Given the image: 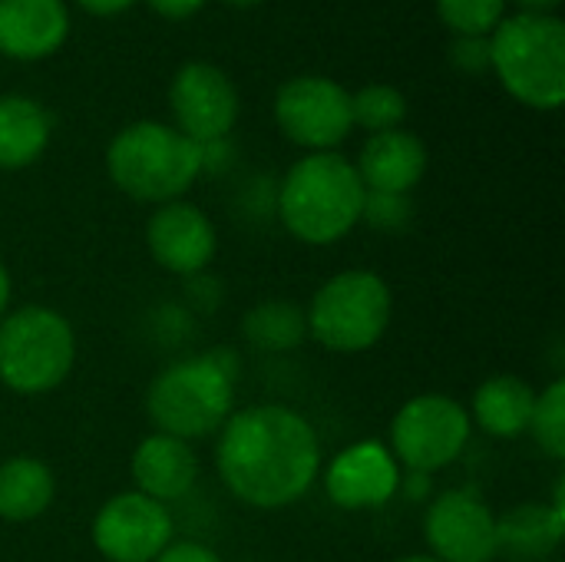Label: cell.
Masks as SVG:
<instances>
[{
    "mask_svg": "<svg viewBox=\"0 0 565 562\" xmlns=\"http://www.w3.org/2000/svg\"><path fill=\"white\" fill-rule=\"evenodd\" d=\"M215 467L242 503L255 510H285L318 480L321 444L298 411L255 404L222 424Z\"/></svg>",
    "mask_w": 565,
    "mask_h": 562,
    "instance_id": "6da1fadb",
    "label": "cell"
},
{
    "mask_svg": "<svg viewBox=\"0 0 565 562\" xmlns=\"http://www.w3.org/2000/svg\"><path fill=\"white\" fill-rule=\"evenodd\" d=\"M364 192L351 159L341 152H308L281 179L278 215L298 242L334 245L361 222Z\"/></svg>",
    "mask_w": 565,
    "mask_h": 562,
    "instance_id": "7a4b0ae2",
    "label": "cell"
},
{
    "mask_svg": "<svg viewBox=\"0 0 565 562\" xmlns=\"http://www.w3.org/2000/svg\"><path fill=\"white\" fill-rule=\"evenodd\" d=\"M106 172L113 185L136 202H175L202 176L199 142L175 126L142 119L119 129L106 149Z\"/></svg>",
    "mask_w": 565,
    "mask_h": 562,
    "instance_id": "3957f363",
    "label": "cell"
},
{
    "mask_svg": "<svg viewBox=\"0 0 565 562\" xmlns=\"http://www.w3.org/2000/svg\"><path fill=\"white\" fill-rule=\"evenodd\" d=\"M490 70L530 109H559L565 99V26L553 13H516L490 33Z\"/></svg>",
    "mask_w": 565,
    "mask_h": 562,
    "instance_id": "277c9868",
    "label": "cell"
},
{
    "mask_svg": "<svg viewBox=\"0 0 565 562\" xmlns=\"http://www.w3.org/2000/svg\"><path fill=\"white\" fill-rule=\"evenodd\" d=\"M235 378H228L212 354L185 358L156 374L146 391V414L159 434L179 441H202L232 417Z\"/></svg>",
    "mask_w": 565,
    "mask_h": 562,
    "instance_id": "5b68a950",
    "label": "cell"
},
{
    "mask_svg": "<svg viewBox=\"0 0 565 562\" xmlns=\"http://www.w3.org/2000/svg\"><path fill=\"white\" fill-rule=\"evenodd\" d=\"M394 298L387 282L367 268H348L331 275L311 298L308 338L334 354L371 351L391 328Z\"/></svg>",
    "mask_w": 565,
    "mask_h": 562,
    "instance_id": "8992f818",
    "label": "cell"
},
{
    "mask_svg": "<svg viewBox=\"0 0 565 562\" xmlns=\"http://www.w3.org/2000/svg\"><path fill=\"white\" fill-rule=\"evenodd\" d=\"M76 361L70 321L43 305L0 318V384L13 394H46L66 381Z\"/></svg>",
    "mask_w": 565,
    "mask_h": 562,
    "instance_id": "52a82bcc",
    "label": "cell"
},
{
    "mask_svg": "<svg viewBox=\"0 0 565 562\" xmlns=\"http://www.w3.org/2000/svg\"><path fill=\"white\" fill-rule=\"evenodd\" d=\"M470 444V414L450 394H417L391 421V454L411 474H437Z\"/></svg>",
    "mask_w": 565,
    "mask_h": 562,
    "instance_id": "ba28073f",
    "label": "cell"
},
{
    "mask_svg": "<svg viewBox=\"0 0 565 562\" xmlns=\"http://www.w3.org/2000/svg\"><path fill=\"white\" fill-rule=\"evenodd\" d=\"M275 123L295 146L334 152L354 129L351 93L328 76H295L275 96Z\"/></svg>",
    "mask_w": 565,
    "mask_h": 562,
    "instance_id": "9c48e42d",
    "label": "cell"
},
{
    "mask_svg": "<svg viewBox=\"0 0 565 562\" xmlns=\"http://www.w3.org/2000/svg\"><path fill=\"white\" fill-rule=\"evenodd\" d=\"M169 106L175 129L192 142L225 139L238 119V89L225 70L205 60H189L169 83Z\"/></svg>",
    "mask_w": 565,
    "mask_h": 562,
    "instance_id": "30bf717a",
    "label": "cell"
},
{
    "mask_svg": "<svg viewBox=\"0 0 565 562\" xmlns=\"http://www.w3.org/2000/svg\"><path fill=\"white\" fill-rule=\"evenodd\" d=\"M172 543L169 507L126 490L109 497L93 520V547L109 562H152Z\"/></svg>",
    "mask_w": 565,
    "mask_h": 562,
    "instance_id": "8fae6325",
    "label": "cell"
},
{
    "mask_svg": "<svg viewBox=\"0 0 565 562\" xmlns=\"http://www.w3.org/2000/svg\"><path fill=\"white\" fill-rule=\"evenodd\" d=\"M424 537L430 556L440 562L497 560V517L487 500L470 487L447 490L427 503Z\"/></svg>",
    "mask_w": 565,
    "mask_h": 562,
    "instance_id": "7c38bea8",
    "label": "cell"
},
{
    "mask_svg": "<svg viewBox=\"0 0 565 562\" xmlns=\"http://www.w3.org/2000/svg\"><path fill=\"white\" fill-rule=\"evenodd\" d=\"M146 245L159 268L182 275V278H195L215 258L218 238H215L212 219L202 209L175 199V202L159 205L149 215Z\"/></svg>",
    "mask_w": 565,
    "mask_h": 562,
    "instance_id": "4fadbf2b",
    "label": "cell"
},
{
    "mask_svg": "<svg viewBox=\"0 0 565 562\" xmlns=\"http://www.w3.org/2000/svg\"><path fill=\"white\" fill-rule=\"evenodd\" d=\"M401 464L377 441H361L344 447L324 474V490L341 510H374L384 507L401 490Z\"/></svg>",
    "mask_w": 565,
    "mask_h": 562,
    "instance_id": "5bb4252c",
    "label": "cell"
},
{
    "mask_svg": "<svg viewBox=\"0 0 565 562\" xmlns=\"http://www.w3.org/2000/svg\"><path fill=\"white\" fill-rule=\"evenodd\" d=\"M70 13L63 0H0V53L43 60L66 43Z\"/></svg>",
    "mask_w": 565,
    "mask_h": 562,
    "instance_id": "9a60e30c",
    "label": "cell"
},
{
    "mask_svg": "<svg viewBox=\"0 0 565 562\" xmlns=\"http://www.w3.org/2000/svg\"><path fill=\"white\" fill-rule=\"evenodd\" d=\"M354 169L367 192L411 195V189H417V182L427 172V146L420 142V136L407 129L374 132L364 142Z\"/></svg>",
    "mask_w": 565,
    "mask_h": 562,
    "instance_id": "2e32d148",
    "label": "cell"
},
{
    "mask_svg": "<svg viewBox=\"0 0 565 562\" xmlns=\"http://www.w3.org/2000/svg\"><path fill=\"white\" fill-rule=\"evenodd\" d=\"M199 477V460L192 447L169 434H149L132 450V484L142 497L169 507L172 500H182Z\"/></svg>",
    "mask_w": 565,
    "mask_h": 562,
    "instance_id": "e0dca14e",
    "label": "cell"
},
{
    "mask_svg": "<svg viewBox=\"0 0 565 562\" xmlns=\"http://www.w3.org/2000/svg\"><path fill=\"white\" fill-rule=\"evenodd\" d=\"M565 537V510L543 503H520L497 520V556L510 562H543Z\"/></svg>",
    "mask_w": 565,
    "mask_h": 562,
    "instance_id": "ac0fdd59",
    "label": "cell"
},
{
    "mask_svg": "<svg viewBox=\"0 0 565 562\" xmlns=\"http://www.w3.org/2000/svg\"><path fill=\"white\" fill-rule=\"evenodd\" d=\"M53 119L50 113L20 93L0 96V169L17 172L33 166L50 146Z\"/></svg>",
    "mask_w": 565,
    "mask_h": 562,
    "instance_id": "d6986e66",
    "label": "cell"
},
{
    "mask_svg": "<svg viewBox=\"0 0 565 562\" xmlns=\"http://www.w3.org/2000/svg\"><path fill=\"white\" fill-rule=\"evenodd\" d=\"M533 407H536V391L516 374H497V378L483 381L473 394L477 427L500 441L530 434Z\"/></svg>",
    "mask_w": 565,
    "mask_h": 562,
    "instance_id": "ffe728a7",
    "label": "cell"
},
{
    "mask_svg": "<svg viewBox=\"0 0 565 562\" xmlns=\"http://www.w3.org/2000/svg\"><path fill=\"white\" fill-rule=\"evenodd\" d=\"M56 480L36 457H10L0 464V520L30 523L53 503Z\"/></svg>",
    "mask_w": 565,
    "mask_h": 562,
    "instance_id": "44dd1931",
    "label": "cell"
},
{
    "mask_svg": "<svg viewBox=\"0 0 565 562\" xmlns=\"http://www.w3.org/2000/svg\"><path fill=\"white\" fill-rule=\"evenodd\" d=\"M242 338L258 351H291L308 338V318L291 301H262L242 318Z\"/></svg>",
    "mask_w": 565,
    "mask_h": 562,
    "instance_id": "7402d4cb",
    "label": "cell"
},
{
    "mask_svg": "<svg viewBox=\"0 0 565 562\" xmlns=\"http://www.w3.org/2000/svg\"><path fill=\"white\" fill-rule=\"evenodd\" d=\"M404 116H407V99L391 83H367L358 93H351V119L364 126L371 136L401 129Z\"/></svg>",
    "mask_w": 565,
    "mask_h": 562,
    "instance_id": "603a6c76",
    "label": "cell"
},
{
    "mask_svg": "<svg viewBox=\"0 0 565 562\" xmlns=\"http://www.w3.org/2000/svg\"><path fill=\"white\" fill-rule=\"evenodd\" d=\"M530 434L550 460H565V381L556 378L543 394H536Z\"/></svg>",
    "mask_w": 565,
    "mask_h": 562,
    "instance_id": "cb8c5ba5",
    "label": "cell"
},
{
    "mask_svg": "<svg viewBox=\"0 0 565 562\" xmlns=\"http://www.w3.org/2000/svg\"><path fill=\"white\" fill-rule=\"evenodd\" d=\"M434 3L440 20L457 36H490L507 17V0H434Z\"/></svg>",
    "mask_w": 565,
    "mask_h": 562,
    "instance_id": "d4e9b609",
    "label": "cell"
},
{
    "mask_svg": "<svg viewBox=\"0 0 565 562\" xmlns=\"http://www.w3.org/2000/svg\"><path fill=\"white\" fill-rule=\"evenodd\" d=\"M414 219L411 195H391V192H364L361 222H367L377 232H401Z\"/></svg>",
    "mask_w": 565,
    "mask_h": 562,
    "instance_id": "484cf974",
    "label": "cell"
},
{
    "mask_svg": "<svg viewBox=\"0 0 565 562\" xmlns=\"http://www.w3.org/2000/svg\"><path fill=\"white\" fill-rule=\"evenodd\" d=\"M450 63L470 76L490 70V36H457L450 43Z\"/></svg>",
    "mask_w": 565,
    "mask_h": 562,
    "instance_id": "4316f807",
    "label": "cell"
},
{
    "mask_svg": "<svg viewBox=\"0 0 565 562\" xmlns=\"http://www.w3.org/2000/svg\"><path fill=\"white\" fill-rule=\"evenodd\" d=\"M199 159H202V172H225L235 159V146L232 139H212L199 146Z\"/></svg>",
    "mask_w": 565,
    "mask_h": 562,
    "instance_id": "83f0119b",
    "label": "cell"
},
{
    "mask_svg": "<svg viewBox=\"0 0 565 562\" xmlns=\"http://www.w3.org/2000/svg\"><path fill=\"white\" fill-rule=\"evenodd\" d=\"M152 562H222L209 547H202V543H192V540H185V543H169L159 556Z\"/></svg>",
    "mask_w": 565,
    "mask_h": 562,
    "instance_id": "f1b7e54d",
    "label": "cell"
},
{
    "mask_svg": "<svg viewBox=\"0 0 565 562\" xmlns=\"http://www.w3.org/2000/svg\"><path fill=\"white\" fill-rule=\"evenodd\" d=\"M159 17L166 20H185L192 13H199L205 7V0H146Z\"/></svg>",
    "mask_w": 565,
    "mask_h": 562,
    "instance_id": "f546056e",
    "label": "cell"
},
{
    "mask_svg": "<svg viewBox=\"0 0 565 562\" xmlns=\"http://www.w3.org/2000/svg\"><path fill=\"white\" fill-rule=\"evenodd\" d=\"M401 490H404L407 500L424 503L430 497V474H411L407 470V477H401Z\"/></svg>",
    "mask_w": 565,
    "mask_h": 562,
    "instance_id": "4dcf8cb0",
    "label": "cell"
},
{
    "mask_svg": "<svg viewBox=\"0 0 565 562\" xmlns=\"http://www.w3.org/2000/svg\"><path fill=\"white\" fill-rule=\"evenodd\" d=\"M86 13H93V17H116V13H122V10H129L136 0H76Z\"/></svg>",
    "mask_w": 565,
    "mask_h": 562,
    "instance_id": "1f68e13d",
    "label": "cell"
},
{
    "mask_svg": "<svg viewBox=\"0 0 565 562\" xmlns=\"http://www.w3.org/2000/svg\"><path fill=\"white\" fill-rule=\"evenodd\" d=\"M523 13H553L563 0H516Z\"/></svg>",
    "mask_w": 565,
    "mask_h": 562,
    "instance_id": "d6a6232c",
    "label": "cell"
},
{
    "mask_svg": "<svg viewBox=\"0 0 565 562\" xmlns=\"http://www.w3.org/2000/svg\"><path fill=\"white\" fill-rule=\"evenodd\" d=\"M7 305H10V272L0 262V318L7 315Z\"/></svg>",
    "mask_w": 565,
    "mask_h": 562,
    "instance_id": "836d02e7",
    "label": "cell"
},
{
    "mask_svg": "<svg viewBox=\"0 0 565 562\" xmlns=\"http://www.w3.org/2000/svg\"><path fill=\"white\" fill-rule=\"evenodd\" d=\"M394 562H440L437 556H430V553H414V556H401V560Z\"/></svg>",
    "mask_w": 565,
    "mask_h": 562,
    "instance_id": "e575fe53",
    "label": "cell"
},
{
    "mask_svg": "<svg viewBox=\"0 0 565 562\" xmlns=\"http://www.w3.org/2000/svg\"><path fill=\"white\" fill-rule=\"evenodd\" d=\"M225 3H232V7H255L258 0H225Z\"/></svg>",
    "mask_w": 565,
    "mask_h": 562,
    "instance_id": "d590c367",
    "label": "cell"
}]
</instances>
